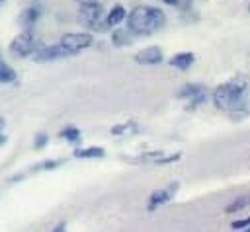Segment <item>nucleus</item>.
<instances>
[{"label":"nucleus","instance_id":"obj_1","mask_svg":"<svg viewBox=\"0 0 250 232\" xmlns=\"http://www.w3.org/2000/svg\"><path fill=\"white\" fill-rule=\"evenodd\" d=\"M127 29L133 35H152L166 25V14L156 6H135L127 14Z\"/></svg>","mask_w":250,"mask_h":232},{"label":"nucleus","instance_id":"obj_2","mask_svg":"<svg viewBox=\"0 0 250 232\" xmlns=\"http://www.w3.org/2000/svg\"><path fill=\"white\" fill-rule=\"evenodd\" d=\"M246 90H248L246 80L234 78L217 86L211 97L217 109L227 113H240V111H246Z\"/></svg>","mask_w":250,"mask_h":232},{"label":"nucleus","instance_id":"obj_3","mask_svg":"<svg viewBox=\"0 0 250 232\" xmlns=\"http://www.w3.org/2000/svg\"><path fill=\"white\" fill-rule=\"evenodd\" d=\"M105 16L107 14L104 12V6L98 0H86L78 6L76 21L90 31H104V29H107Z\"/></svg>","mask_w":250,"mask_h":232},{"label":"nucleus","instance_id":"obj_4","mask_svg":"<svg viewBox=\"0 0 250 232\" xmlns=\"http://www.w3.org/2000/svg\"><path fill=\"white\" fill-rule=\"evenodd\" d=\"M39 47L37 39H35V33L33 29H21L8 45V53L16 58H25V57H31L35 53V49Z\"/></svg>","mask_w":250,"mask_h":232},{"label":"nucleus","instance_id":"obj_5","mask_svg":"<svg viewBox=\"0 0 250 232\" xmlns=\"http://www.w3.org/2000/svg\"><path fill=\"white\" fill-rule=\"evenodd\" d=\"M59 43H61L70 55H76V53H82L84 49H88V47L94 43V37H92V33H88V31H70V33L61 35Z\"/></svg>","mask_w":250,"mask_h":232},{"label":"nucleus","instance_id":"obj_6","mask_svg":"<svg viewBox=\"0 0 250 232\" xmlns=\"http://www.w3.org/2000/svg\"><path fill=\"white\" fill-rule=\"evenodd\" d=\"M178 99L186 101L189 109H195L201 103H205V99H207V88L201 86V84H184L178 90Z\"/></svg>","mask_w":250,"mask_h":232},{"label":"nucleus","instance_id":"obj_7","mask_svg":"<svg viewBox=\"0 0 250 232\" xmlns=\"http://www.w3.org/2000/svg\"><path fill=\"white\" fill-rule=\"evenodd\" d=\"M64 57H70V53L61 43H55V45H39L35 49V53L31 55V58L35 62H49V60H57V58H64Z\"/></svg>","mask_w":250,"mask_h":232},{"label":"nucleus","instance_id":"obj_8","mask_svg":"<svg viewBox=\"0 0 250 232\" xmlns=\"http://www.w3.org/2000/svg\"><path fill=\"white\" fill-rule=\"evenodd\" d=\"M178 181H174V183H168L166 187H162V189H156V191H152L150 193V197H148V205H146V209L148 211H156V209H160V207H164L166 203H170L172 199H174V195H176V191H178Z\"/></svg>","mask_w":250,"mask_h":232},{"label":"nucleus","instance_id":"obj_9","mask_svg":"<svg viewBox=\"0 0 250 232\" xmlns=\"http://www.w3.org/2000/svg\"><path fill=\"white\" fill-rule=\"evenodd\" d=\"M164 60V55H162V49L156 47V45H150L143 51H139L135 55V62L139 64H146V66H154V64H160Z\"/></svg>","mask_w":250,"mask_h":232},{"label":"nucleus","instance_id":"obj_10","mask_svg":"<svg viewBox=\"0 0 250 232\" xmlns=\"http://www.w3.org/2000/svg\"><path fill=\"white\" fill-rule=\"evenodd\" d=\"M39 16H41V8H39L37 4L27 6V8H23V10L20 12V16H18V23L21 25V29H33V25L37 23Z\"/></svg>","mask_w":250,"mask_h":232},{"label":"nucleus","instance_id":"obj_11","mask_svg":"<svg viewBox=\"0 0 250 232\" xmlns=\"http://www.w3.org/2000/svg\"><path fill=\"white\" fill-rule=\"evenodd\" d=\"M193 62H195V55L189 53V51L178 53V55H174V57L170 58V66H174V68H178V70H189Z\"/></svg>","mask_w":250,"mask_h":232},{"label":"nucleus","instance_id":"obj_12","mask_svg":"<svg viewBox=\"0 0 250 232\" xmlns=\"http://www.w3.org/2000/svg\"><path fill=\"white\" fill-rule=\"evenodd\" d=\"M72 154L74 158H80V160H96V158H104L105 150L100 146H86V148H76Z\"/></svg>","mask_w":250,"mask_h":232},{"label":"nucleus","instance_id":"obj_13","mask_svg":"<svg viewBox=\"0 0 250 232\" xmlns=\"http://www.w3.org/2000/svg\"><path fill=\"white\" fill-rule=\"evenodd\" d=\"M123 19H127V12H125V8H123L121 4H115V6L107 12V16H105L107 27H115V25H119Z\"/></svg>","mask_w":250,"mask_h":232},{"label":"nucleus","instance_id":"obj_14","mask_svg":"<svg viewBox=\"0 0 250 232\" xmlns=\"http://www.w3.org/2000/svg\"><path fill=\"white\" fill-rule=\"evenodd\" d=\"M135 41V35L125 27V29H115L113 33H111V43L115 45V47H127V45H131Z\"/></svg>","mask_w":250,"mask_h":232},{"label":"nucleus","instance_id":"obj_15","mask_svg":"<svg viewBox=\"0 0 250 232\" xmlns=\"http://www.w3.org/2000/svg\"><path fill=\"white\" fill-rule=\"evenodd\" d=\"M18 80V72L4 60H0V84H14Z\"/></svg>","mask_w":250,"mask_h":232},{"label":"nucleus","instance_id":"obj_16","mask_svg":"<svg viewBox=\"0 0 250 232\" xmlns=\"http://www.w3.org/2000/svg\"><path fill=\"white\" fill-rule=\"evenodd\" d=\"M59 135H61L62 138H66L68 142H72V144L80 142V138H82V133H80V129H76L74 125H66V127H62Z\"/></svg>","mask_w":250,"mask_h":232},{"label":"nucleus","instance_id":"obj_17","mask_svg":"<svg viewBox=\"0 0 250 232\" xmlns=\"http://www.w3.org/2000/svg\"><path fill=\"white\" fill-rule=\"evenodd\" d=\"M62 162H64V160H61V158H55V160H43V162L35 164L33 168H29V172H45V170H55V168H59Z\"/></svg>","mask_w":250,"mask_h":232},{"label":"nucleus","instance_id":"obj_18","mask_svg":"<svg viewBox=\"0 0 250 232\" xmlns=\"http://www.w3.org/2000/svg\"><path fill=\"white\" fill-rule=\"evenodd\" d=\"M246 207H250V193H248V195H242V197H238V199H234L232 203H229L227 213H236V211H242V209H246Z\"/></svg>","mask_w":250,"mask_h":232},{"label":"nucleus","instance_id":"obj_19","mask_svg":"<svg viewBox=\"0 0 250 232\" xmlns=\"http://www.w3.org/2000/svg\"><path fill=\"white\" fill-rule=\"evenodd\" d=\"M129 133H137V125L135 123H123V125L111 127V135H129Z\"/></svg>","mask_w":250,"mask_h":232},{"label":"nucleus","instance_id":"obj_20","mask_svg":"<svg viewBox=\"0 0 250 232\" xmlns=\"http://www.w3.org/2000/svg\"><path fill=\"white\" fill-rule=\"evenodd\" d=\"M162 4H168V6H174V8H182V10H188L191 6V0H158Z\"/></svg>","mask_w":250,"mask_h":232},{"label":"nucleus","instance_id":"obj_21","mask_svg":"<svg viewBox=\"0 0 250 232\" xmlns=\"http://www.w3.org/2000/svg\"><path fill=\"white\" fill-rule=\"evenodd\" d=\"M47 142H49V135H47V133H37L35 138H33V146H35L37 150H41Z\"/></svg>","mask_w":250,"mask_h":232},{"label":"nucleus","instance_id":"obj_22","mask_svg":"<svg viewBox=\"0 0 250 232\" xmlns=\"http://www.w3.org/2000/svg\"><path fill=\"white\" fill-rule=\"evenodd\" d=\"M246 226H250V216H246V218H242V220L232 222V230H242V228H246Z\"/></svg>","mask_w":250,"mask_h":232},{"label":"nucleus","instance_id":"obj_23","mask_svg":"<svg viewBox=\"0 0 250 232\" xmlns=\"http://www.w3.org/2000/svg\"><path fill=\"white\" fill-rule=\"evenodd\" d=\"M53 232H66V226H64V222H59V224L53 228Z\"/></svg>","mask_w":250,"mask_h":232},{"label":"nucleus","instance_id":"obj_24","mask_svg":"<svg viewBox=\"0 0 250 232\" xmlns=\"http://www.w3.org/2000/svg\"><path fill=\"white\" fill-rule=\"evenodd\" d=\"M4 127H6V119H4V117H0V135H4V133H2V129H4Z\"/></svg>","mask_w":250,"mask_h":232},{"label":"nucleus","instance_id":"obj_25","mask_svg":"<svg viewBox=\"0 0 250 232\" xmlns=\"http://www.w3.org/2000/svg\"><path fill=\"white\" fill-rule=\"evenodd\" d=\"M6 142V135H0V146Z\"/></svg>","mask_w":250,"mask_h":232},{"label":"nucleus","instance_id":"obj_26","mask_svg":"<svg viewBox=\"0 0 250 232\" xmlns=\"http://www.w3.org/2000/svg\"><path fill=\"white\" fill-rule=\"evenodd\" d=\"M4 2H6V0H0V4H4Z\"/></svg>","mask_w":250,"mask_h":232},{"label":"nucleus","instance_id":"obj_27","mask_svg":"<svg viewBox=\"0 0 250 232\" xmlns=\"http://www.w3.org/2000/svg\"><path fill=\"white\" fill-rule=\"evenodd\" d=\"M246 232H250V228H248V230H246Z\"/></svg>","mask_w":250,"mask_h":232},{"label":"nucleus","instance_id":"obj_28","mask_svg":"<svg viewBox=\"0 0 250 232\" xmlns=\"http://www.w3.org/2000/svg\"><path fill=\"white\" fill-rule=\"evenodd\" d=\"M248 10H250V6H248Z\"/></svg>","mask_w":250,"mask_h":232}]
</instances>
